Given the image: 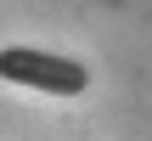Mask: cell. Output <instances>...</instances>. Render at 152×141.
I'll return each instance as SVG.
<instances>
[{"mask_svg": "<svg viewBox=\"0 0 152 141\" xmlns=\"http://www.w3.org/2000/svg\"><path fill=\"white\" fill-rule=\"evenodd\" d=\"M0 79L23 85V90H45V96H85L90 90V68L56 51H34V45H6L0 51Z\"/></svg>", "mask_w": 152, "mask_h": 141, "instance_id": "6da1fadb", "label": "cell"}]
</instances>
